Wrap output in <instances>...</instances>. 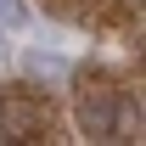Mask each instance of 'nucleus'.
Returning <instances> with one entry per match:
<instances>
[{
    "instance_id": "nucleus-1",
    "label": "nucleus",
    "mask_w": 146,
    "mask_h": 146,
    "mask_svg": "<svg viewBox=\"0 0 146 146\" xmlns=\"http://www.w3.org/2000/svg\"><path fill=\"white\" fill-rule=\"evenodd\" d=\"M79 129L90 135V141H112L118 135V96H84V107H79Z\"/></svg>"
},
{
    "instance_id": "nucleus-2",
    "label": "nucleus",
    "mask_w": 146,
    "mask_h": 146,
    "mask_svg": "<svg viewBox=\"0 0 146 146\" xmlns=\"http://www.w3.org/2000/svg\"><path fill=\"white\" fill-rule=\"evenodd\" d=\"M34 135H39V112L23 96H6L0 101V141H34Z\"/></svg>"
},
{
    "instance_id": "nucleus-3",
    "label": "nucleus",
    "mask_w": 146,
    "mask_h": 146,
    "mask_svg": "<svg viewBox=\"0 0 146 146\" xmlns=\"http://www.w3.org/2000/svg\"><path fill=\"white\" fill-rule=\"evenodd\" d=\"M28 23V6L23 0H0V28H23Z\"/></svg>"
},
{
    "instance_id": "nucleus-4",
    "label": "nucleus",
    "mask_w": 146,
    "mask_h": 146,
    "mask_svg": "<svg viewBox=\"0 0 146 146\" xmlns=\"http://www.w3.org/2000/svg\"><path fill=\"white\" fill-rule=\"evenodd\" d=\"M28 68H34V73H62V56H45V51H34V56H28Z\"/></svg>"
},
{
    "instance_id": "nucleus-5",
    "label": "nucleus",
    "mask_w": 146,
    "mask_h": 146,
    "mask_svg": "<svg viewBox=\"0 0 146 146\" xmlns=\"http://www.w3.org/2000/svg\"><path fill=\"white\" fill-rule=\"evenodd\" d=\"M0 51H6V45H0Z\"/></svg>"
}]
</instances>
